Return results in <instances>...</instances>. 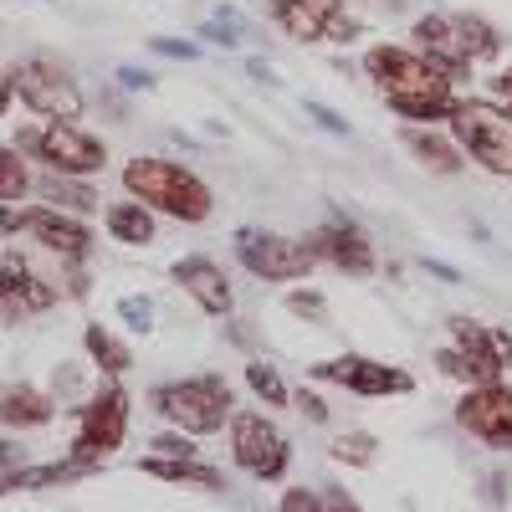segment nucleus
Returning a JSON list of instances; mask_svg holds the SVG:
<instances>
[{
  "label": "nucleus",
  "mask_w": 512,
  "mask_h": 512,
  "mask_svg": "<svg viewBox=\"0 0 512 512\" xmlns=\"http://www.w3.org/2000/svg\"><path fill=\"white\" fill-rule=\"evenodd\" d=\"M231 262L251 277V282H267V287H297L318 272L313 251L303 236H287L272 226H236L231 231Z\"/></svg>",
  "instance_id": "5"
},
{
  "label": "nucleus",
  "mask_w": 512,
  "mask_h": 512,
  "mask_svg": "<svg viewBox=\"0 0 512 512\" xmlns=\"http://www.w3.org/2000/svg\"><path fill=\"white\" fill-rule=\"evenodd\" d=\"M246 72H251V77H262L267 88H282V77H277V72H272V67L262 62V57H246Z\"/></svg>",
  "instance_id": "40"
},
{
  "label": "nucleus",
  "mask_w": 512,
  "mask_h": 512,
  "mask_svg": "<svg viewBox=\"0 0 512 512\" xmlns=\"http://www.w3.org/2000/svg\"><path fill=\"white\" fill-rule=\"evenodd\" d=\"M52 415H57V400L47 390H36L26 379L0 384V425L6 431H41V425H52Z\"/></svg>",
  "instance_id": "19"
},
{
  "label": "nucleus",
  "mask_w": 512,
  "mask_h": 512,
  "mask_svg": "<svg viewBox=\"0 0 512 512\" xmlns=\"http://www.w3.org/2000/svg\"><path fill=\"white\" fill-rule=\"evenodd\" d=\"M31 451L21 441H0V497L11 492H26V472H31Z\"/></svg>",
  "instance_id": "28"
},
{
  "label": "nucleus",
  "mask_w": 512,
  "mask_h": 512,
  "mask_svg": "<svg viewBox=\"0 0 512 512\" xmlns=\"http://www.w3.org/2000/svg\"><path fill=\"white\" fill-rule=\"evenodd\" d=\"M149 405L164 425H175V431L205 441L231 425L236 415V390L226 374H185V379H164L149 390Z\"/></svg>",
  "instance_id": "2"
},
{
  "label": "nucleus",
  "mask_w": 512,
  "mask_h": 512,
  "mask_svg": "<svg viewBox=\"0 0 512 512\" xmlns=\"http://www.w3.org/2000/svg\"><path fill=\"white\" fill-rule=\"evenodd\" d=\"M149 451H154V456H200V451H195V436L175 431V425H169V431H159V436L149 441Z\"/></svg>",
  "instance_id": "34"
},
{
  "label": "nucleus",
  "mask_w": 512,
  "mask_h": 512,
  "mask_svg": "<svg viewBox=\"0 0 512 512\" xmlns=\"http://www.w3.org/2000/svg\"><path fill=\"white\" fill-rule=\"evenodd\" d=\"M431 364H436V374H441V379L461 384V390H472V384H487V379H482V369H477L472 359H466L456 344H441V349L431 354Z\"/></svg>",
  "instance_id": "29"
},
{
  "label": "nucleus",
  "mask_w": 512,
  "mask_h": 512,
  "mask_svg": "<svg viewBox=\"0 0 512 512\" xmlns=\"http://www.w3.org/2000/svg\"><path fill=\"white\" fill-rule=\"evenodd\" d=\"M395 139L425 175H436V180H456L472 169V159H466V149L456 144V134L446 123H395Z\"/></svg>",
  "instance_id": "15"
},
{
  "label": "nucleus",
  "mask_w": 512,
  "mask_h": 512,
  "mask_svg": "<svg viewBox=\"0 0 512 512\" xmlns=\"http://www.w3.org/2000/svg\"><path fill=\"white\" fill-rule=\"evenodd\" d=\"M446 128L466 149L472 169H482V175H492V180H512V108L507 103H492L487 93L482 98L461 93V103L446 118Z\"/></svg>",
  "instance_id": "7"
},
{
  "label": "nucleus",
  "mask_w": 512,
  "mask_h": 512,
  "mask_svg": "<svg viewBox=\"0 0 512 512\" xmlns=\"http://www.w3.org/2000/svg\"><path fill=\"white\" fill-rule=\"evenodd\" d=\"M36 195V169L16 144H0V205H21Z\"/></svg>",
  "instance_id": "25"
},
{
  "label": "nucleus",
  "mask_w": 512,
  "mask_h": 512,
  "mask_svg": "<svg viewBox=\"0 0 512 512\" xmlns=\"http://www.w3.org/2000/svg\"><path fill=\"white\" fill-rule=\"evenodd\" d=\"M36 169H57V175H88L98 180L108 169V144L93 134V128H82V118H36L26 128H16L11 139Z\"/></svg>",
  "instance_id": "3"
},
{
  "label": "nucleus",
  "mask_w": 512,
  "mask_h": 512,
  "mask_svg": "<svg viewBox=\"0 0 512 512\" xmlns=\"http://www.w3.org/2000/svg\"><path fill=\"white\" fill-rule=\"evenodd\" d=\"M11 88H16V103L31 108L36 118H82L88 113V93H82L77 72L62 57H47V52L16 57L11 62Z\"/></svg>",
  "instance_id": "8"
},
{
  "label": "nucleus",
  "mask_w": 512,
  "mask_h": 512,
  "mask_svg": "<svg viewBox=\"0 0 512 512\" xmlns=\"http://www.w3.org/2000/svg\"><path fill=\"white\" fill-rule=\"evenodd\" d=\"M507 108H512V103H507Z\"/></svg>",
  "instance_id": "44"
},
{
  "label": "nucleus",
  "mask_w": 512,
  "mask_h": 512,
  "mask_svg": "<svg viewBox=\"0 0 512 512\" xmlns=\"http://www.w3.org/2000/svg\"><path fill=\"white\" fill-rule=\"evenodd\" d=\"M328 456H333L338 466H349V472H364V466L379 461V436H374V431H338V436L328 441Z\"/></svg>",
  "instance_id": "26"
},
{
  "label": "nucleus",
  "mask_w": 512,
  "mask_h": 512,
  "mask_svg": "<svg viewBox=\"0 0 512 512\" xmlns=\"http://www.w3.org/2000/svg\"><path fill=\"white\" fill-rule=\"evenodd\" d=\"M369 88L379 93V103H400V98H425V93H446L456 82L425 57L415 41H369L359 57Z\"/></svg>",
  "instance_id": "6"
},
{
  "label": "nucleus",
  "mask_w": 512,
  "mask_h": 512,
  "mask_svg": "<svg viewBox=\"0 0 512 512\" xmlns=\"http://www.w3.org/2000/svg\"><path fill=\"white\" fill-rule=\"evenodd\" d=\"M446 333H451V344L482 369L487 384L507 379V364H502V354H497V323H482V318H472V313H451V318H446Z\"/></svg>",
  "instance_id": "16"
},
{
  "label": "nucleus",
  "mask_w": 512,
  "mask_h": 512,
  "mask_svg": "<svg viewBox=\"0 0 512 512\" xmlns=\"http://www.w3.org/2000/svg\"><path fill=\"white\" fill-rule=\"evenodd\" d=\"M451 420H456L477 446H487V451H497V456H512V384H507V379L461 390Z\"/></svg>",
  "instance_id": "13"
},
{
  "label": "nucleus",
  "mask_w": 512,
  "mask_h": 512,
  "mask_svg": "<svg viewBox=\"0 0 512 512\" xmlns=\"http://www.w3.org/2000/svg\"><path fill=\"white\" fill-rule=\"evenodd\" d=\"M482 93L492 103H512V62H497L487 77H482Z\"/></svg>",
  "instance_id": "35"
},
{
  "label": "nucleus",
  "mask_w": 512,
  "mask_h": 512,
  "mask_svg": "<svg viewBox=\"0 0 512 512\" xmlns=\"http://www.w3.org/2000/svg\"><path fill=\"white\" fill-rule=\"evenodd\" d=\"M103 231H108V241H118V246H154V241H159V216H154L144 200L118 195V200L103 205Z\"/></svg>",
  "instance_id": "20"
},
{
  "label": "nucleus",
  "mask_w": 512,
  "mask_h": 512,
  "mask_svg": "<svg viewBox=\"0 0 512 512\" xmlns=\"http://www.w3.org/2000/svg\"><path fill=\"white\" fill-rule=\"evenodd\" d=\"M451 31H456V52L472 67H497L507 52V31L487 11H451Z\"/></svg>",
  "instance_id": "17"
},
{
  "label": "nucleus",
  "mask_w": 512,
  "mask_h": 512,
  "mask_svg": "<svg viewBox=\"0 0 512 512\" xmlns=\"http://www.w3.org/2000/svg\"><path fill=\"white\" fill-rule=\"evenodd\" d=\"M308 379L313 384H333V390H344L354 400H405V395H415V374L405 364L369 359V354L318 359V364H308Z\"/></svg>",
  "instance_id": "11"
},
{
  "label": "nucleus",
  "mask_w": 512,
  "mask_h": 512,
  "mask_svg": "<svg viewBox=\"0 0 512 512\" xmlns=\"http://www.w3.org/2000/svg\"><path fill=\"white\" fill-rule=\"evenodd\" d=\"M0 241H6V226H0Z\"/></svg>",
  "instance_id": "43"
},
{
  "label": "nucleus",
  "mask_w": 512,
  "mask_h": 512,
  "mask_svg": "<svg viewBox=\"0 0 512 512\" xmlns=\"http://www.w3.org/2000/svg\"><path fill=\"white\" fill-rule=\"evenodd\" d=\"M318 487H287L282 492V502H277V512H318Z\"/></svg>",
  "instance_id": "38"
},
{
  "label": "nucleus",
  "mask_w": 512,
  "mask_h": 512,
  "mask_svg": "<svg viewBox=\"0 0 512 512\" xmlns=\"http://www.w3.org/2000/svg\"><path fill=\"white\" fill-rule=\"evenodd\" d=\"M169 282H175L205 318H221V323L236 318V282H231L226 262H216L210 251H185L180 262H169Z\"/></svg>",
  "instance_id": "14"
},
{
  "label": "nucleus",
  "mask_w": 512,
  "mask_h": 512,
  "mask_svg": "<svg viewBox=\"0 0 512 512\" xmlns=\"http://www.w3.org/2000/svg\"><path fill=\"white\" fill-rule=\"evenodd\" d=\"M123 195L144 200L154 216L175 221V226H205L216 221V185H210L195 164L169 159V154H134L123 159Z\"/></svg>",
  "instance_id": "1"
},
{
  "label": "nucleus",
  "mask_w": 512,
  "mask_h": 512,
  "mask_svg": "<svg viewBox=\"0 0 512 512\" xmlns=\"http://www.w3.org/2000/svg\"><path fill=\"white\" fill-rule=\"evenodd\" d=\"M118 318L128 323V333H154V303H149V297H123Z\"/></svg>",
  "instance_id": "32"
},
{
  "label": "nucleus",
  "mask_w": 512,
  "mask_h": 512,
  "mask_svg": "<svg viewBox=\"0 0 512 512\" xmlns=\"http://www.w3.org/2000/svg\"><path fill=\"white\" fill-rule=\"evenodd\" d=\"M303 113H308L313 123H323V134H338V139H354V123H349L344 113H333L328 103H313V98H308V103H303Z\"/></svg>",
  "instance_id": "33"
},
{
  "label": "nucleus",
  "mask_w": 512,
  "mask_h": 512,
  "mask_svg": "<svg viewBox=\"0 0 512 512\" xmlns=\"http://www.w3.org/2000/svg\"><path fill=\"white\" fill-rule=\"evenodd\" d=\"M31 313H26V303H21V297L6 287V282H0V333H6V328H21Z\"/></svg>",
  "instance_id": "37"
},
{
  "label": "nucleus",
  "mask_w": 512,
  "mask_h": 512,
  "mask_svg": "<svg viewBox=\"0 0 512 512\" xmlns=\"http://www.w3.org/2000/svg\"><path fill=\"white\" fill-rule=\"evenodd\" d=\"M149 52L154 57H175V62H200L205 57V47L190 41V36H149Z\"/></svg>",
  "instance_id": "31"
},
{
  "label": "nucleus",
  "mask_w": 512,
  "mask_h": 512,
  "mask_svg": "<svg viewBox=\"0 0 512 512\" xmlns=\"http://www.w3.org/2000/svg\"><path fill=\"white\" fill-rule=\"evenodd\" d=\"M118 88H123V93H149V88H154V72L123 62V67H118Z\"/></svg>",
  "instance_id": "39"
},
{
  "label": "nucleus",
  "mask_w": 512,
  "mask_h": 512,
  "mask_svg": "<svg viewBox=\"0 0 512 512\" xmlns=\"http://www.w3.org/2000/svg\"><path fill=\"white\" fill-rule=\"evenodd\" d=\"M36 195L41 205H57V210H72V216H103V195H98V180L88 175H57V169H41L36 175Z\"/></svg>",
  "instance_id": "21"
},
{
  "label": "nucleus",
  "mask_w": 512,
  "mask_h": 512,
  "mask_svg": "<svg viewBox=\"0 0 512 512\" xmlns=\"http://www.w3.org/2000/svg\"><path fill=\"white\" fill-rule=\"evenodd\" d=\"M226 451L236 461V472H246L251 482H282L292 472V441H287V431L272 415L256 410V405H246V410L236 405V415L226 425Z\"/></svg>",
  "instance_id": "9"
},
{
  "label": "nucleus",
  "mask_w": 512,
  "mask_h": 512,
  "mask_svg": "<svg viewBox=\"0 0 512 512\" xmlns=\"http://www.w3.org/2000/svg\"><path fill=\"white\" fill-rule=\"evenodd\" d=\"M303 241L313 251V262L338 272V277H349V282L379 277V246H374V236L354 216H344V210H333V216H323L313 231H303Z\"/></svg>",
  "instance_id": "12"
},
{
  "label": "nucleus",
  "mask_w": 512,
  "mask_h": 512,
  "mask_svg": "<svg viewBox=\"0 0 512 512\" xmlns=\"http://www.w3.org/2000/svg\"><path fill=\"white\" fill-rule=\"evenodd\" d=\"M82 354L93 359V369L103 379H123L128 369H134V344H128L123 333H113L108 323H88V328H82Z\"/></svg>",
  "instance_id": "22"
},
{
  "label": "nucleus",
  "mask_w": 512,
  "mask_h": 512,
  "mask_svg": "<svg viewBox=\"0 0 512 512\" xmlns=\"http://www.w3.org/2000/svg\"><path fill=\"white\" fill-rule=\"evenodd\" d=\"M0 226H6V241H31L52 262H93V251H98V231L88 216H72V210L41 205V200L0 205Z\"/></svg>",
  "instance_id": "4"
},
{
  "label": "nucleus",
  "mask_w": 512,
  "mask_h": 512,
  "mask_svg": "<svg viewBox=\"0 0 512 512\" xmlns=\"http://www.w3.org/2000/svg\"><path fill=\"white\" fill-rule=\"evenodd\" d=\"M195 41H205V47H221V52H246V41H251V21H246L236 6H221L210 21H200Z\"/></svg>",
  "instance_id": "24"
},
{
  "label": "nucleus",
  "mask_w": 512,
  "mask_h": 512,
  "mask_svg": "<svg viewBox=\"0 0 512 512\" xmlns=\"http://www.w3.org/2000/svg\"><path fill=\"white\" fill-rule=\"evenodd\" d=\"M497 354H502V364H507V374H512V328H507V323H497Z\"/></svg>",
  "instance_id": "42"
},
{
  "label": "nucleus",
  "mask_w": 512,
  "mask_h": 512,
  "mask_svg": "<svg viewBox=\"0 0 512 512\" xmlns=\"http://www.w3.org/2000/svg\"><path fill=\"white\" fill-rule=\"evenodd\" d=\"M128 415H134V400H128L123 379H103L98 390L77 405V431H72V446L67 451L103 466L128 441Z\"/></svg>",
  "instance_id": "10"
},
{
  "label": "nucleus",
  "mask_w": 512,
  "mask_h": 512,
  "mask_svg": "<svg viewBox=\"0 0 512 512\" xmlns=\"http://www.w3.org/2000/svg\"><path fill=\"white\" fill-rule=\"evenodd\" d=\"M282 308L297 318V323H328V292H318L313 282H297V287H287L282 292Z\"/></svg>",
  "instance_id": "27"
},
{
  "label": "nucleus",
  "mask_w": 512,
  "mask_h": 512,
  "mask_svg": "<svg viewBox=\"0 0 512 512\" xmlns=\"http://www.w3.org/2000/svg\"><path fill=\"white\" fill-rule=\"evenodd\" d=\"M292 410L303 415L308 425H328L333 420V410H328V400L313 390V384H292Z\"/></svg>",
  "instance_id": "30"
},
{
  "label": "nucleus",
  "mask_w": 512,
  "mask_h": 512,
  "mask_svg": "<svg viewBox=\"0 0 512 512\" xmlns=\"http://www.w3.org/2000/svg\"><path fill=\"white\" fill-rule=\"evenodd\" d=\"M246 390L256 395V405H262V410H287L292 405V384H287V374L272 364V359H246Z\"/></svg>",
  "instance_id": "23"
},
{
  "label": "nucleus",
  "mask_w": 512,
  "mask_h": 512,
  "mask_svg": "<svg viewBox=\"0 0 512 512\" xmlns=\"http://www.w3.org/2000/svg\"><path fill=\"white\" fill-rule=\"evenodd\" d=\"M139 472L154 477V482H169V487H190V492H226V472L210 466L200 456H139Z\"/></svg>",
  "instance_id": "18"
},
{
  "label": "nucleus",
  "mask_w": 512,
  "mask_h": 512,
  "mask_svg": "<svg viewBox=\"0 0 512 512\" xmlns=\"http://www.w3.org/2000/svg\"><path fill=\"white\" fill-rule=\"evenodd\" d=\"M318 492H323V497H318V512H364L359 497H354L349 487H338V482H333V487H318Z\"/></svg>",
  "instance_id": "36"
},
{
  "label": "nucleus",
  "mask_w": 512,
  "mask_h": 512,
  "mask_svg": "<svg viewBox=\"0 0 512 512\" xmlns=\"http://www.w3.org/2000/svg\"><path fill=\"white\" fill-rule=\"evenodd\" d=\"M11 103H16V88H11V67H0V118L11 113Z\"/></svg>",
  "instance_id": "41"
}]
</instances>
